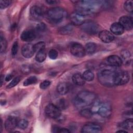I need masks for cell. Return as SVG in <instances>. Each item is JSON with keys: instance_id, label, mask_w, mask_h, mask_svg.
Instances as JSON below:
<instances>
[{"instance_id": "1", "label": "cell", "mask_w": 133, "mask_h": 133, "mask_svg": "<svg viewBox=\"0 0 133 133\" xmlns=\"http://www.w3.org/2000/svg\"><path fill=\"white\" fill-rule=\"evenodd\" d=\"M103 3L101 1H78L75 5V12L84 17L92 15L100 9Z\"/></svg>"}, {"instance_id": "2", "label": "cell", "mask_w": 133, "mask_h": 133, "mask_svg": "<svg viewBox=\"0 0 133 133\" xmlns=\"http://www.w3.org/2000/svg\"><path fill=\"white\" fill-rule=\"evenodd\" d=\"M96 98V95L95 93L89 91H82L76 95L74 100V104L78 109L84 108L92 104Z\"/></svg>"}, {"instance_id": "3", "label": "cell", "mask_w": 133, "mask_h": 133, "mask_svg": "<svg viewBox=\"0 0 133 133\" xmlns=\"http://www.w3.org/2000/svg\"><path fill=\"white\" fill-rule=\"evenodd\" d=\"M116 73L115 71L111 69H103L98 73V79L102 85L106 87H112L115 85Z\"/></svg>"}, {"instance_id": "4", "label": "cell", "mask_w": 133, "mask_h": 133, "mask_svg": "<svg viewBox=\"0 0 133 133\" xmlns=\"http://www.w3.org/2000/svg\"><path fill=\"white\" fill-rule=\"evenodd\" d=\"M67 16L66 11L61 7H54L47 12L48 19L52 23H58L63 20Z\"/></svg>"}, {"instance_id": "5", "label": "cell", "mask_w": 133, "mask_h": 133, "mask_svg": "<svg viewBox=\"0 0 133 133\" xmlns=\"http://www.w3.org/2000/svg\"><path fill=\"white\" fill-rule=\"evenodd\" d=\"M81 28L84 32L90 35L96 34L99 29L98 25L93 21H85L81 25Z\"/></svg>"}, {"instance_id": "6", "label": "cell", "mask_w": 133, "mask_h": 133, "mask_svg": "<svg viewBox=\"0 0 133 133\" xmlns=\"http://www.w3.org/2000/svg\"><path fill=\"white\" fill-rule=\"evenodd\" d=\"M45 112L48 117L53 119L58 118L61 115V110L56 105L52 103L46 107Z\"/></svg>"}, {"instance_id": "7", "label": "cell", "mask_w": 133, "mask_h": 133, "mask_svg": "<svg viewBox=\"0 0 133 133\" xmlns=\"http://www.w3.org/2000/svg\"><path fill=\"white\" fill-rule=\"evenodd\" d=\"M129 73L126 71L116 72L115 77V85H123L127 83L129 81Z\"/></svg>"}, {"instance_id": "8", "label": "cell", "mask_w": 133, "mask_h": 133, "mask_svg": "<svg viewBox=\"0 0 133 133\" xmlns=\"http://www.w3.org/2000/svg\"><path fill=\"white\" fill-rule=\"evenodd\" d=\"M97 112L101 117L107 118L111 115L112 108L110 104L108 102L100 103Z\"/></svg>"}, {"instance_id": "9", "label": "cell", "mask_w": 133, "mask_h": 133, "mask_svg": "<svg viewBox=\"0 0 133 133\" xmlns=\"http://www.w3.org/2000/svg\"><path fill=\"white\" fill-rule=\"evenodd\" d=\"M102 130L101 127L98 124L94 123H88L82 128L81 132L84 133H98Z\"/></svg>"}, {"instance_id": "10", "label": "cell", "mask_w": 133, "mask_h": 133, "mask_svg": "<svg viewBox=\"0 0 133 133\" xmlns=\"http://www.w3.org/2000/svg\"><path fill=\"white\" fill-rule=\"evenodd\" d=\"M71 53L76 57H83L85 55V50L84 47L79 43L73 44L70 48Z\"/></svg>"}, {"instance_id": "11", "label": "cell", "mask_w": 133, "mask_h": 133, "mask_svg": "<svg viewBox=\"0 0 133 133\" xmlns=\"http://www.w3.org/2000/svg\"><path fill=\"white\" fill-rule=\"evenodd\" d=\"M30 15L34 19L39 20L42 19L44 17V11L39 6L34 5L30 9Z\"/></svg>"}, {"instance_id": "12", "label": "cell", "mask_w": 133, "mask_h": 133, "mask_svg": "<svg viewBox=\"0 0 133 133\" xmlns=\"http://www.w3.org/2000/svg\"><path fill=\"white\" fill-rule=\"evenodd\" d=\"M36 37V32L32 29L24 30L21 34L20 38L24 42H31L34 40Z\"/></svg>"}, {"instance_id": "13", "label": "cell", "mask_w": 133, "mask_h": 133, "mask_svg": "<svg viewBox=\"0 0 133 133\" xmlns=\"http://www.w3.org/2000/svg\"><path fill=\"white\" fill-rule=\"evenodd\" d=\"M18 120L15 116H9L5 121V128L8 131H12L17 126Z\"/></svg>"}, {"instance_id": "14", "label": "cell", "mask_w": 133, "mask_h": 133, "mask_svg": "<svg viewBox=\"0 0 133 133\" xmlns=\"http://www.w3.org/2000/svg\"><path fill=\"white\" fill-rule=\"evenodd\" d=\"M119 23L123 27L124 30H130L132 28V19L129 16H124L121 17L119 19Z\"/></svg>"}, {"instance_id": "15", "label": "cell", "mask_w": 133, "mask_h": 133, "mask_svg": "<svg viewBox=\"0 0 133 133\" xmlns=\"http://www.w3.org/2000/svg\"><path fill=\"white\" fill-rule=\"evenodd\" d=\"M35 52L33 45L32 44H26L24 45L21 49V53L23 57L29 58L33 56Z\"/></svg>"}, {"instance_id": "16", "label": "cell", "mask_w": 133, "mask_h": 133, "mask_svg": "<svg viewBox=\"0 0 133 133\" xmlns=\"http://www.w3.org/2000/svg\"><path fill=\"white\" fill-rule=\"evenodd\" d=\"M99 38L104 43H108L112 42L114 39V36L113 34L107 31L102 30L99 33Z\"/></svg>"}, {"instance_id": "17", "label": "cell", "mask_w": 133, "mask_h": 133, "mask_svg": "<svg viewBox=\"0 0 133 133\" xmlns=\"http://www.w3.org/2000/svg\"><path fill=\"white\" fill-rule=\"evenodd\" d=\"M108 64L113 67H119L122 64V61L119 57L117 55H111L107 58Z\"/></svg>"}, {"instance_id": "18", "label": "cell", "mask_w": 133, "mask_h": 133, "mask_svg": "<svg viewBox=\"0 0 133 133\" xmlns=\"http://www.w3.org/2000/svg\"><path fill=\"white\" fill-rule=\"evenodd\" d=\"M70 20L74 25H82L85 21V17L75 12L70 15Z\"/></svg>"}, {"instance_id": "19", "label": "cell", "mask_w": 133, "mask_h": 133, "mask_svg": "<svg viewBox=\"0 0 133 133\" xmlns=\"http://www.w3.org/2000/svg\"><path fill=\"white\" fill-rule=\"evenodd\" d=\"M110 31L112 33L119 35L124 33V29L119 22H114L111 25Z\"/></svg>"}, {"instance_id": "20", "label": "cell", "mask_w": 133, "mask_h": 133, "mask_svg": "<svg viewBox=\"0 0 133 133\" xmlns=\"http://www.w3.org/2000/svg\"><path fill=\"white\" fill-rule=\"evenodd\" d=\"M69 86L65 82L59 83L57 86V91L60 95H65L69 91Z\"/></svg>"}, {"instance_id": "21", "label": "cell", "mask_w": 133, "mask_h": 133, "mask_svg": "<svg viewBox=\"0 0 133 133\" xmlns=\"http://www.w3.org/2000/svg\"><path fill=\"white\" fill-rule=\"evenodd\" d=\"M72 81L76 85L82 86L84 85L85 81L83 75L80 73H75L72 76Z\"/></svg>"}, {"instance_id": "22", "label": "cell", "mask_w": 133, "mask_h": 133, "mask_svg": "<svg viewBox=\"0 0 133 133\" xmlns=\"http://www.w3.org/2000/svg\"><path fill=\"white\" fill-rule=\"evenodd\" d=\"M131 55L130 52L127 49H124L121 52V59L122 63H124L126 64H129L130 62Z\"/></svg>"}, {"instance_id": "23", "label": "cell", "mask_w": 133, "mask_h": 133, "mask_svg": "<svg viewBox=\"0 0 133 133\" xmlns=\"http://www.w3.org/2000/svg\"><path fill=\"white\" fill-rule=\"evenodd\" d=\"M121 127L125 130H132L133 121L132 118H128L121 124Z\"/></svg>"}, {"instance_id": "24", "label": "cell", "mask_w": 133, "mask_h": 133, "mask_svg": "<svg viewBox=\"0 0 133 133\" xmlns=\"http://www.w3.org/2000/svg\"><path fill=\"white\" fill-rule=\"evenodd\" d=\"M84 48L86 53H87L88 54H92L96 50L97 45L94 43L89 42L86 44L85 47Z\"/></svg>"}, {"instance_id": "25", "label": "cell", "mask_w": 133, "mask_h": 133, "mask_svg": "<svg viewBox=\"0 0 133 133\" xmlns=\"http://www.w3.org/2000/svg\"><path fill=\"white\" fill-rule=\"evenodd\" d=\"M46 57V52L45 48L37 52L35 56V60L38 62H43Z\"/></svg>"}, {"instance_id": "26", "label": "cell", "mask_w": 133, "mask_h": 133, "mask_svg": "<svg viewBox=\"0 0 133 133\" xmlns=\"http://www.w3.org/2000/svg\"><path fill=\"white\" fill-rule=\"evenodd\" d=\"M74 28L72 24H68L61 28L59 32L61 34H69L72 32Z\"/></svg>"}, {"instance_id": "27", "label": "cell", "mask_w": 133, "mask_h": 133, "mask_svg": "<svg viewBox=\"0 0 133 133\" xmlns=\"http://www.w3.org/2000/svg\"><path fill=\"white\" fill-rule=\"evenodd\" d=\"M83 77L85 81H91L94 78V74L90 70H86L84 72L83 74Z\"/></svg>"}, {"instance_id": "28", "label": "cell", "mask_w": 133, "mask_h": 133, "mask_svg": "<svg viewBox=\"0 0 133 133\" xmlns=\"http://www.w3.org/2000/svg\"><path fill=\"white\" fill-rule=\"evenodd\" d=\"M93 114V112L91 109H83L80 111V114L84 117L89 118H90Z\"/></svg>"}, {"instance_id": "29", "label": "cell", "mask_w": 133, "mask_h": 133, "mask_svg": "<svg viewBox=\"0 0 133 133\" xmlns=\"http://www.w3.org/2000/svg\"><path fill=\"white\" fill-rule=\"evenodd\" d=\"M37 78L35 76H32L28 78H26L23 82V85L25 86H29L30 85H32L33 84H35L37 82Z\"/></svg>"}, {"instance_id": "30", "label": "cell", "mask_w": 133, "mask_h": 133, "mask_svg": "<svg viewBox=\"0 0 133 133\" xmlns=\"http://www.w3.org/2000/svg\"><path fill=\"white\" fill-rule=\"evenodd\" d=\"M0 44H1V52L3 53L6 50V49L7 48V42L4 36H3L2 33L1 34V35H0Z\"/></svg>"}, {"instance_id": "31", "label": "cell", "mask_w": 133, "mask_h": 133, "mask_svg": "<svg viewBox=\"0 0 133 133\" xmlns=\"http://www.w3.org/2000/svg\"><path fill=\"white\" fill-rule=\"evenodd\" d=\"M133 2L132 1H127L124 5V9L129 12H132L133 11Z\"/></svg>"}, {"instance_id": "32", "label": "cell", "mask_w": 133, "mask_h": 133, "mask_svg": "<svg viewBox=\"0 0 133 133\" xmlns=\"http://www.w3.org/2000/svg\"><path fill=\"white\" fill-rule=\"evenodd\" d=\"M33 47L35 52H38L40 50L45 48V44L43 42H39L33 45Z\"/></svg>"}, {"instance_id": "33", "label": "cell", "mask_w": 133, "mask_h": 133, "mask_svg": "<svg viewBox=\"0 0 133 133\" xmlns=\"http://www.w3.org/2000/svg\"><path fill=\"white\" fill-rule=\"evenodd\" d=\"M28 124H29V122L27 120L25 119H21L18 121L17 126L21 129H24L28 127Z\"/></svg>"}, {"instance_id": "34", "label": "cell", "mask_w": 133, "mask_h": 133, "mask_svg": "<svg viewBox=\"0 0 133 133\" xmlns=\"http://www.w3.org/2000/svg\"><path fill=\"white\" fill-rule=\"evenodd\" d=\"M20 80H21V77L20 76H17V77H15L11 81V82L7 85V88H11L14 87V86L17 85L19 83Z\"/></svg>"}, {"instance_id": "35", "label": "cell", "mask_w": 133, "mask_h": 133, "mask_svg": "<svg viewBox=\"0 0 133 133\" xmlns=\"http://www.w3.org/2000/svg\"><path fill=\"white\" fill-rule=\"evenodd\" d=\"M46 25H45V23L43 22L39 23L38 24H37L36 26V30L37 32H43L46 31Z\"/></svg>"}, {"instance_id": "36", "label": "cell", "mask_w": 133, "mask_h": 133, "mask_svg": "<svg viewBox=\"0 0 133 133\" xmlns=\"http://www.w3.org/2000/svg\"><path fill=\"white\" fill-rule=\"evenodd\" d=\"M60 110H63L66 108V103L64 99H60L57 103V104L56 105Z\"/></svg>"}, {"instance_id": "37", "label": "cell", "mask_w": 133, "mask_h": 133, "mask_svg": "<svg viewBox=\"0 0 133 133\" xmlns=\"http://www.w3.org/2000/svg\"><path fill=\"white\" fill-rule=\"evenodd\" d=\"M18 43L17 41H16L14 42L11 47V55L12 56H15L17 55L18 52Z\"/></svg>"}, {"instance_id": "38", "label": "cell", "mask_w": 133, "mask_h": 133, "mask_svg": "<svg viewBox=\"0 0 133 133\" xmlns=\"http://www.w3.org/2000/svg\"><path fill=\"white\" fill-rule=\"evenodd\" d=\"M49 57L51 59H56L58 55V52L55 49H51L48 52Z\"/></svg>"}, {"instance_id": "39", "label": "cell", "mask_w": 133, "mask_h": 133, "mask_svg": "<svg viewBox=\"0 0 133 133\" xmlns=\"http://www.w3.org/2000/svg\"><path fill=\"white\" fill-rule=\"evenodd\" d=\"M11 1H0V7L1 9H5L8 6H9V5L11 4Z\"/></svg>"}, {"instance_id": "40", "label": "cell", "mask_w": 133, "mask_h": 133, "mask_svg": "<svg viewBox=\"0 0 133 133\" xmlns=\"http://www.w3.org/2000/svg\"><path fill=\"white\" fill-rule=\"evenodd\" d=\"M51 84V82L49 81L48 80H45L43 82H42L40 85H39V87L41 89H45L46 88H47Z\"/></svg>"}, {"instance_id": "41", "label": "cell", "mask_w": 133, "mask_h": 133, "mask_svg": "<svg viewBox=\"0 0 133 133\" xmlns=\"http://www.w3.org/2000/svg\"><path fill=\"white\" fill-rule=\"evenodd\" d=\"M21 70L23 72V73H28L30 72V67L29 66H28V65H24V66H22V69H21Z\"/></svg>"}, {"instance_id": "42", "label": "cell", "mask_w": 133, "mask_h": 133, "mask_svg": "<svg viewBox=\"0 0 133 133\" xmlns=\"http://www.w3.org/2000/svg\"><path fill=\"white\" fill-rule=\"evenodd\" d=\"M13 77V75L11 74H8L6 77H5V81H10Z\"/></svg>"}, {"instance_id": "43", "label": "cell", "mask_w": 133, "mask_h": 133, "mask_svg": "<svg viewBox=\"0 0 133 133\" xmlns=\"http://www.w3.org/2000/svg\"><path fill=\"white\" fill-rule=\"evenodd\" d=\"M46 2H47V3H48L49 4L52 5V4H56V3H58V1H56L49 0V1H46Z\"/></svg>"}, {"instance_id": "44", "label": "cell", "mask_w": 133, "mask_h": 133, "mask_svg": "<svg viewBox=\"0 0 133 133\" xmlns=\"http://www.w3.org/2000/svg\"><path fill=\"white\" fill-rule=\"evenodd\" d=\"M4 79V76L3 75H1V86H2V85L3 83V79Z\"/></svg>"}, {"instance_id": "45", "label": "cell", "mask_w": 133, "mask_h": 133, "mask_svg": "<svg viewBox=\"0 0 133 133\" xmlns=\"http://www.w3.org/2000/svg\"><path fill=\"white\" fill-rule=\"evenodd\" d=\"M117 132H128L127 131H126L125 130H119L117 131Z\"/></svg>"}]
</instances>
